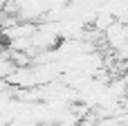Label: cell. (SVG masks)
Returning a JSON list of instances; mask_svg holds the SVG:
<instances>
[{
    "instance_id": "3",
    "label": "cell",
    "mask_w": 128,
    "mask_h": 126,
    "mask_svg": "<svg viewBox=\"0 0 128 126\" xmlns=\"http://www.w3.org/2000/svg\"><path fill=\"white\" fill-rule=\"evenodd\" d=\"M0 38H2V27H0Z\"/></svg>"
},
{
    "instance_id": "1",
    "label": "cell",
    "mask_w": 128,
    "mask_h": 126,
    "mask_svg": "<svg viewBox=\"0 0 128 126\" xmlns=\"http://www.w3.org/2000/svg\"><path fill=\"white\" fill-rule=\"evenodd\" d=\"M101 36H104V41H106V45H108L110 50H115V52L124 50V45L128 43V23L115 20Z\"/></svg>"
},
{
    "instance_id": "2",
    "label": "cell",
    "mask_w": 128,
    "mask_h": 126,
    "mask_svg": "<svg viewBox=\"0 0 128 126\" xmlns=\"http://www.w3.org/2000/svg\"><path fill=\"white\" fill-rule=\"evenodd\" d=\"M16 70V63L9 54V50L0 47V79H9V74Z\"/></svg>"
}]
</instances>
